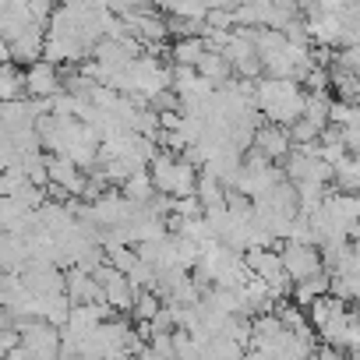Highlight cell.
Segmentation results:
<instances>
[{
  "label": "cell",
  "mask_w": 360,
  "mask_h": 360,
  "mask_svg": "<svg viewBox=\"0 0 360 360\" xmlns=\"http://www.w3.org/2000/svg\"><path fill=\"white\" fill-rule=\"evenodd\" d=\"M304 85L293 78H258L255 89V106L269 124L290 127L293 120L304 117Z\"/></svg>",
  "instance_id": "6da1fadb"
},
{
  "label": "cell",
  "mask_w": 360,
  "mask_h": 360,
  "mask_svg": "<svg viewBox=\"0 0 360 360\" xmlns=\"http://www.w3.org/2000/svg\"><path fill=\"white\" fill-rule=\"evenodd\" d=\"M148 173H152V184H155L159 195H166V198H188L198 188V173L202 169L188 155H176V152L159 148V155L152 159Z\"/></svg>",
  "instance_id": "7a4b0ae2"
},
{
  "label": "cell",
  "mask_w": 360,
  "mask_h": 360,
  "mask_svg": "<svg viewBox=\"0 0 360 360\" xmlns=\"http://www.w3.org/2000/svg\"><path fill=\"white\" fill-rule=\"evenodd\" d=\"M244 265H248V272H251L255 279H262V283L272 290L276 300H286V297H290L293 279H290L286 269H283V255H279V248H255V251L244 255Z\"/></svg>",
  "instance_id": "3957f363"
},
{
  "label": "cell",
  "mask_w": 360,
  "mask_h": 360,
  "mask_svg": "<svg viewBox=\"0 0 360 360\" xmlns=\"http://www.w3.org/2000/svg\"><path fill=\"white\" fill-rule=\"evenodd\" d=\"M18 346L25 360H60V328L43 318H25L18 321Z\"/></svg>",
  "instance_id": "277c9868"
},
{
  "label": "cell",
  "mask_w": 360,
  "mask_h": 360,
  "mask_svg": "<svg viewBox=\"0 0 360 360\" xmlns=\"http://www.w3.org/2000/svg\"><path fill=\"white\" fill-rule=\"evenodd\" d=\"M279 255H283V269H286V276H290L293 283H304V279L325 272L321 248H314V244H293V240H283V244H279Z\"/></svg>",
  "instance_id": "5b68a950"
},
{
  "label": "cell",
  "mask_w": 360,
  "mask_h": 360,
  "mask_svg": "<svg viewBox=\"0 0 360 360\" xmlns=\"http://www.w3.org/2000/svg\"><path fill=\"white\" fill-rule=\"evenodd\" d=\"M22 286L32 293V297H53V293H64V269L53 265V262H43V258H29L25 269L18 272Z\"/></svg>",
  "instance_id": "8992f818"
},
{
  "label": "cell",
  "mask_w": 360,
  "mask_h": 360,
  "mask_svg": "<svg viewBox=\"0 0 360 360\" xmlns=\"http://www.w3.org/2000/svg\"><path fill=\"white\" fill-rule=\"evenodd\" d=\"M85 180H89V173H85L75 159L46 152V184H57V188H64L71 198H82Z\"/></svg>",
  "instance_id": "52a82bcc"
},
{
  "label": "cell",
  "mask_w": 360,
  "mask_h": 360,
  "mask_svg": "<svg viewBox=\"0 0 360 360\" xmlns=\"http://www.w3.org/2000/svg\"><path fill=\"white\" fill-rule=\"evenodd\" d=\"M57 92H64V78H60L57 64L36 60L32 68H25V96L29 99H53Z\"/></svg>",
  "instance_id": "ba28073f"
},
{
  "label": "cell",
  "mask_w": 360,
  "mask_h": 360,
  "mask_svg": "<svg viewBox=\"0 0 360 360\" xmlns=\"http://www.w3.org/2000/svg\"><path fill=\"white\" fill-rule=\"evenodd\" d=\"M251 148H258L265 159H272V162H283L286 155H290V148H293V141H290V131L286 127H279V124H258V131H255V145Z\"/></svg>",
  "instance_id": "9c48e42d"
},
{
  "label": "cell",
  "mask_w": 360,
  "mask_h": 360,
  "mask_svg": "<svg viewBox=\"0 0 360 360\" xmlns=\"http://www.w3.org/2000/svg\"><path fill=\"white\" fill-rule=\"evenodd\" d=\"M64 293H68L71 307H78V304H103V290H99L96 276L82 272V269H64Z\"/></svg>",
  "instance_id": "30bf717a"
},
{
  "label": "cell",
  "mask_w": 360,
  "mask_h": 360,
  "mask_svg": "<svg viewBox=\"0 0 360 360\" xmlns=\"http://www.w3.org/2000/svg\"><path fill=\"white\" fill-rule=\"evenodd\" d=\"M43 32H46V25H29L22 36L8 39L11 43V64L32 68L36 60H43Z\"/></svg>",
  "instance_id": "8fae6325"
},
{
  "label": "cell",
  "mask_w": 360,
  "mask_h": 360,
  "mask_svg": "<svg viewBox=\"0 0 360 360\" xmlns=\"http://www.w3.org/2000/svg\"><path fill=\"white\" fill-rule=\"evenodd\" d=\"M195 71H198L205 82H212L216 89H223V85L233 78V64H230L223 53H216V50H205V53H202V60L195 64Z\"/></svg>",
  "instance_id": "7c38bea8"
},
{
  "label": "cell",
  "mask_w": 360,
  "mask_h": 360,
  "mask_svg": "<svg viewBox=\"0 0 360 360\" xmlns=\"http://www.w3.org/2000/svg\"><path fill=\"white\" fill-rule=\"evenodd\" d=\"M195 198L202 202V209L205 212H212V209H226V184L223 180H216L212 173H198V188H195Z\"/></svg>",
  "instance_id": "4fadbf2b"
},
{
  "label": "cell",
  "mask_w": 360,
  "mask_h": 360,
  "mask_svg": "<svg viewBox=\"0 0 360 360\" xmlns=\"http://www.w3.org/2000/svg\"><path fill=\"white\" fill-rule=\"evenodd\" d=\"M159 11H166L169 18H195V22H205L209 15V4L205 0H152Z\"/></svg>",
  "instance_id": "5bb4252c"
},
{
  "label": "cell",
  "mask_w": 360,
  "mask_h": 360,
  "mask_svg": "<svg viewBox=\"0 0 360 360\" xmlns=\"http://www.w3.org/2000/svg\"><path fill=\"white\" fill-rule=\"evenodd\" d=\"M335 191H346V195H356L360 191V159L356 155H342L335 166Z\"/></svg>",
  "instance_id": "9a60e30c"
},
{
  "label": "cell",
  "mask_w": 360,
  "mask_h": 360,
  "mask_svg": "<svg viewBox=\"0 0 360 360\" xmlns=\"http://www.w3.org/2000/svg\"><path fill=\"white\" fill-rule=\"evenodd\" d=\"M328 283H332V276L328 272H321V276H311V279H304V283H293V300H297V307H311L318 297H325L328 293Z\"/></svg>",
  "instance_id": "2e32d148"
},
{
  "label": "cell",
  "mask_w": 360,
  "mask_h": 360,
  "mask_svg": "<svg viewBox=\"0 0 360 360\" xmlns=\"http://www.w3.org/2000/svg\"><path fill=\"white\" fill-rule=\"evenodd\" d=\"M120 188H124V198H131V202H138V205H145V202H152V198L159 195L155 184H152V173H148V169L131 173Z\"/></svg>",
  "instance_id": "e0dca14e"
},
{
  "label": "cell",
  "mask_w": 360,
  "mask_h": 360,
  "mask_svg": "<svg viewBox=\"0 0 360 360\" xmlns=\"http://www.w3.org/2000/svg\"><path fill=\"white\" fill-rule=\"evenodd\" d=\"M332 99L335 96H328V92H307L304 96V120H311L314 127H328V110H332Z\"/></svg>",
  "instance_id": "ac0fdd59"
},
{
  "label": "cell",
  "mask_w": 360,
  "mask_h": 360,
  "mask_svg": "<svg viewBox=\"0 0 360 360\" xmlns=\"http://www.w3.org/2000/svg\"><path fill=\"white\" fill-rule=\"evenodd\" d=\"M11 99H25V71L4 64L0 68V103H11Z\"/></svg>",
  "instance_id": "d6986e66"
},
{
  "label": "cell",
  "mask_w": 360,
  "mask_h": 360,
  "mask_svg": "<svg viewBox=\"0 0 360 360\" xmlns=\"http://www.w3.org/2000/svg\"><path fill=\"white\" fill-rule=\"evenodd\" d=\"M169 53H173V64H176V68H195V64L202 60V53H205V39H202V36H195V39H176Z\"/></svg>",
  "instance_id": "ffe728a7"
},
{
  "label": "cell",
  "mask_w": 360,
  "mask_h": 360,
  "mask_svg": "<svg viewBox=\"0 0 360 360\" xmlns=\"http://www.w3.org/2000/svg\"><path fill=\"white\" fill-rule=\"evenodd\" d=\"M328 124L332 127H356L360 124V103H353V99H332Z\"/></svg>",
  "instance_id": "44dd1931"
},
{
  "label": "cell",
  "mask_w": 360,
  "mask_h": 360,
  "mask_svg": "<svg viewBox=\"0 0 360 360\" xmlns=\"http://www.w3.org/2000/svg\"><path fill=\"white\" fill-rule=\"evenodd\" d=\"M29 184H32V180H29V173H25L22 166L0 169V198H15V195H22Z\"/></svg>",
  "instance_id": "7402d4cb"
},
{
  "label": "cell",
  "mask_w": 360,
  "mask_h": 360,
  "mask_svg": "<svg viewBox=\"0 0 360 360\" xmlns=\"http://www.w3.org/2000/svg\"><path fill=\"white\" fill-rule=\"evenodd\" d=\"M159 307H162V297H159L155 290H138L134 307H131V318H134V321H152V318L159 314Z\"/></svg>",
  "instance_id": "603a6c76"
},
{
  "label": "cell",
  "mask_w": 360,
  "mask_h": 360,
  "mask_svg": "<svg viewBox=\"0 0 360 360\" xmlns=\"http://www.w3.org/2000/svg\"><path fill=\"white\" fill-rule=\"evenodd\" d=\"M244 346L230 342V339H209L202 349V360H244Z\"/></svg>",
  "instance_id": "cb8c5ba5"
},
{
  "label": "cell",
  "mask_w": 360,
  "mask_h": 360,
  "mask_svg": "<svg viewBox=\"0 0 360 360\" xmlns=\"http://www.w3.org/2000/svg\"><path fill=\"white\" fill-rule=\"evenodd\" d=\"M173 349H176V360H202L205 342L195 339V335L184 332V328H173Z\"/></svg>",
  "instance_id": "d4e9b609"
},
{
  "label": "cell",
  "mask_w": 360,
  "mask_h": 360,
  "mask_svg": "<svg viewBox=\"0 0 360 360\" xmlns=\"http://www.w3.org/2000/svg\"><path fill=\"white\" fill-rule=\"evenodd\" d=\"M286 131H290V141H293V145H318V138H321V127H314V124L304 120V117L293 120Z\"/></svg>",
  "instance_id": "484cf974"
},
{
  "label": "cell",
  "mask_w": 360,
  "mask_h": 360,
  "mask_svg": "<svg viewBox=\"0 0 360 360\" xmlns=\"http://www.w3.org/2000/svg\"><path fill=\"white\" fill-rule=\"evenodd\" d=\"M339 60H342L349 71H356V75H360V43H349V46L339 53Z\"/></svg>",
  "instance_id": "4316f807"
},
{
  "label": "cell",
  "mask_w": 360,
  "mask_h": 360,
  "mask_svg": "<svg viewBox=\"0 0 360 360\" xmlns=\"http://www.w3.org/2000/svg\"><path fill=\"white\" fill-rule=\"evenodd\" d=\"M342 141H346V152L360 159V124L356 127H342Z\"/></svg>",
  "instance_id": "83f0119b"
},
{
  "label": "cell",
  "mask_w": 360,
  "mask_h": 360,
  "mask_svg": "<svg viewBox=\"0 0 360 360\" xmlns=\"http://www.w3.org/2000/svg\"><path fill=\"white\" fill-rule=\"evenodd\" d=\"M15 346H18V325H15V328H8V332H0V360H4Z\"/></svg>",
  "instance_id": "f1b7e54d"
},
{
  "label": "cell",
  "mask_w": 360,
  "mask_h": 360,
  "mask_svg": "<svg viewBox=\"0 0 360 360\" xmlns=\"http://www.w3.org/2000/svg\"><path fill=\"white\" fill-rule=\"evenodd\" d=\"M311 360H342V353L321 342V349H314V353H311Z\"/></svg>",
  "instance_id": "f546056e"
},
{
  "label": "cell",
  "mask_w": 360,
  "mask_h": 360,
  "mask_svg": "<svg viewBox=\"0 0 360 360\" xmlns=\"http://www.w3.org/2000/svg\"><path fill=\"white\" fill-rule=\"evenodd\" d=\"M209 11H233L237 8V0H205Z\"/></svg>",
  "instance_id": "4dcf8cb0"
},
{
  "label": "cell",
  "mask_w": 360,
  "mask_h": 360,
  "mask_svg": "<svg viewBox=\"0 0 360 360\" xmlns=\"http://www.w3.org/2000/svg\"><path fill=\"white\" fill-rule=\"evenodd\" d=\"M18 321H15V314L8 311V307H0V332H8V328H15Z\"/></svg>",
  "instance_id": "1f68e13d"
},
{
  "label": "cell",
  "mask_w": 360,
  "mask_h": 360,
  "mask_svg": "<svg viewBox=\"0 0 360 360\" xmlns=\"http://www.w3.org/2000/svg\"><path fill=\"white\" fill-rule=\"evenodd\" d=\"M4 64H11V43L0 36V68H4Z\"/></svg>",
  "instance_id": "d6a6232c"
},
{
  "label": "cell",
  "mask_w": 360,
  "mask_h": 360,
  "mask_svg": "<svg viewBox=\"0 0 360 360\" xmlns=\"http://www.w3.org/2000/svg\"><path fill=\"white\" fill-rule=\"evenodd\" d=\"M349 255H353V262H356V269H360V237L349 240Z\"/></svg>",
  "instance_id": "836d02e7"
},
{
  "label": "cell",
  "mask_w": 360,
  "mask_h": 360,
  "mask_svg": "<svg viewBox=\"0 0 360 360\" xmlns=\"http://www.w3.org/2000/svg\"><path fill=\"white\" fill-rule=\"evenodd\" d=\"M131 360H162V356H155V353H152V349L145 346V349H141V353H134Z\"/></svg>",
  "instance_id": "e575fe53"
},
{
  "label": "cell",
  "mask_w": 360,
  "mask_h": 360,
  "mask_svg": "<svg viewBox=\"0 0 360 360\" xmlns=\"http://www.w3.org/2000/svg\"><path fill=\"white\" fill-rule=\"evenodd\" d=\"M342 360H360V349H346V353H342Z\"/></svg>",
  "instance_id": "d590c367"
},
{
  "label": "cell",
  "mask_w": 360,
  "mask_h": 360,
  "mask_svg": "<svg viewBox=\"0 0 360 360\" xmlns=\"http://www.w3.org/2000/svg\"><path fill=\"white\" fill-rule=\"evenodd\" d=\"M353 198H356V223H360V191H356Z\"/></svg>",
  "instance_id": "8d00e7d4"
},
{
  "label": "cell",
  "mask_w": 360,
  "mask_h": 360,
  "mask_svg": "<svg viewBox=\"0 0 360 360\" xmlns=\"http://www.w3.org/2000/svg\"><path fill=\"white\" fill-rule=\"evenodd\" d=\"M356 318H360V304H356Z\"/></svg>",
  "instance_id": "74e56055"
},
{
  "label": "cell",
  "mask_w": 360,
  "mask_h": 360,
  "mask_svg": "<svg viewBox=\"0 0 360 360\" xmlns=\"http://www.w3.org/2000/svg\"><path fill=\"white\" fill-rule=\"evenodd\" d=\"M53 4H64V0H53Z\"/></svg>",
  "instance_id": "f35d334b"
}]
</instances>
